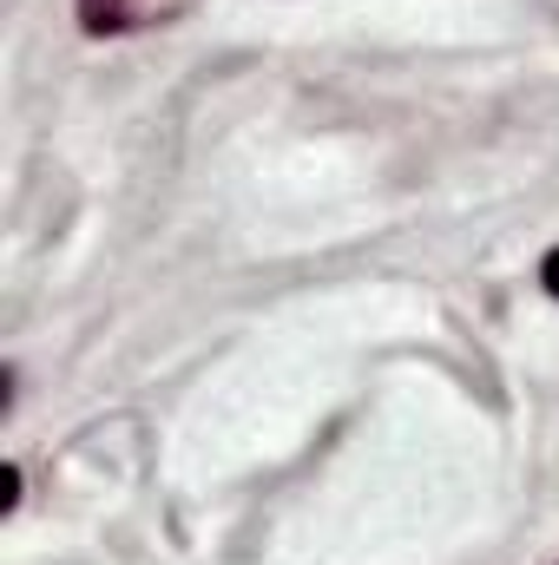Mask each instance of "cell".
Wrapping results in <instances>:
<instances>
[{"mask_svg": "<svg viewBox=\"0 0 559 565\" xmlns=\"http://www.w3.org/2000/svg\"><path fill=\"white\" fill-rule=\"evenodd\" d=\"M198 0H73L80 33L93 40H119V33H145V26H171L184 20Z\"/></svg>", "mask_w": 559, "mask_h": 565, "instance_id": "cell-1", "label": "cell"}, {"mask_svg": "<svg viewBox=\"0 0 559 565\" xmlns=\"http://www.w3.org/2000/svg\"><path fill=\"white\" fill-rule=\"evenodd\" d=\"M13 507H20V467L0 473V513H13Z\"/></svg>", "mask_w": 559, "mask_h": 565, "instance_id": "cell-2", "label": "cell"}, {"mask_svg": "<svg viewBox=\"0 0 559 565\" xmlns=\"http://www.w3.org/2000/svg\"><path fill=\"white\" fill-rule=\"evenodd\" d=\"M540 282H547V296H559V250H547V264H540Z\"/></svg>", "mask_w": 559, "mask_h": 565, "instance_id": "cell-3", "label": "cell"}]
</instances>
